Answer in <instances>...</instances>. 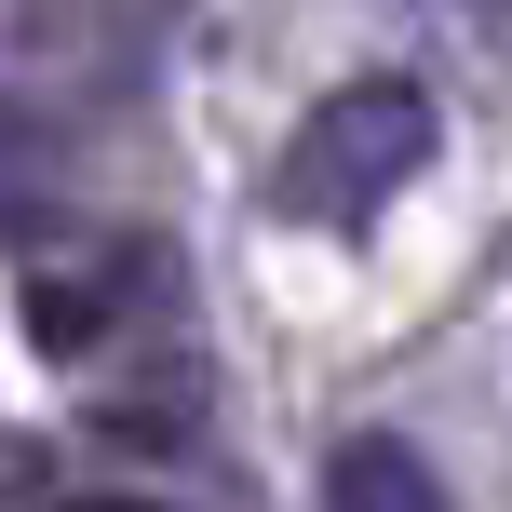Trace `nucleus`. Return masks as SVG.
<instances>
[{
  "label": "nucleus",
  "mask_w": 512,
  "mask_h": 512,
  "mask_svg": "<svg viewBox=\"0 0 512 512\" xmlns=\"http://www.w3.org/2000/svg\"><path fill=\"white\" fill-rule=\"evenodd\" d=\"M432 95L418 81H351V95H324L297 122V149H283V216H378L391 189H418V162H432Z\"/></svg>",
  "instance_id": "f257e3e1"
},
{
  "label": "nucleus",
  "mask_w": 512,
  "mask_h": 512,
  "mask_svg": "<svg viewBox=\"0 0 512 512\" xmlns=\"http://www.w3.org/2000/svg\"><path fill=\"white\" fill-rule=\"evenodd\" d=\"M324 512H445V472L418 459L405 432H351L324 459Z\"/></svg>",
  "instance_id": "f03ea898"
},
{
  "label": "nucleus",
  "mask_w": 512,
  "mask_h": 512,
  "mask_svg": "<svg viewBox=\"0 0 512 512\" xmlns=\"http://www.w3.org/2000/svg\"><path fill=\"white\" fill-rule=\"evenodd\" d=\"M54 512H176V499H122V486H81V499H54Z\"/></svg>",
  "instance_id": "7ed1b4c3"
},
{
  "label": "nucleus",
  "mask_w": 512,
  "mask_h": 512,
  "mask_svg": "<svg viewBox=\"0 0 512 512\" xmlns=\"http://www.w3.org/2000/svg\"><path fill=\"white\" fill-rule=\"evenodd\" d=\"M0 149H14V122H0Z\"/></svg>",
  "instance_id": "20e7f679"
}]
</instances>
